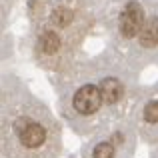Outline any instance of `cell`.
<instances>
[{"instance_id":"obj_1","label":"cell","mask_w":158,"mask_h":158,"mask_svg":"<svg viewBox=\"0 0 158 158\" xmlns=\"http://www.w3.org/2000/svg\"><path fill=\"white\" fill-rule=\"evenodd\" d=\"M12 130H14V138L20 144L24 152H36L42 150L44 144L48 142L50 134H48V124L42 120L34 118L30 114H22L20 118H14L12 122Z\"/></svg>"},{"instance_id":"obj_2","label":"cell","mask_w":158,"mask_h":158,"mask_svg":"<svg viewBox=\"0 0 158 158\" xmlns=\"http://www.w3.org/2000/svg\"><path fill=\"white\" fill-rule=\"evenodd\" d=\"M146 18H148V14L144 12V8L140 6L138 2H128L118 14L116 30H118V34L122 36V38H126V40L138 38L140 32H142V28H144Z\"/></svg>"},{"instance_id":"obj_3","label":"cell","mask_w":158,"mask_h":158,"mask_svg":"<svg viewBox=\"0 0 158 158\" xmlns=\"http://www.w3.org/2000/svg\"><path fill=\"white\" fill-rule=\"evenodd\" d=\"M104 98H102L100 86L86 82V84L78 86V90L72 94V108L76 114L80 116H94L100 112Z\"/></svg>"},{"instance_id":"obj_4","label":"cell","mask_w":158,"mask_h":158,"mask_svg":"<svg viewBox=\"0 0 158 158\" xmlns=\"http://www.w3.org/2000/svg\"><path fill=\"white\" fill-rule=\"evenodd\" d=\"M100 92L102 98H104V104H116V102L122 100L124 96V88L120 84V80H116L114 76H106L100 80Z\"/></svg>"},{"instance_id":"obj_5","label":"cell","mask_w":158,"mask_h":158,"mask_svg":"<svg viewBox=\"0 0 158 158\" xmlns=\"http://www.w3.org/2000/svg\"><path fill=\"white\" fill-rule=\"evenodd\" d=\"M92 158H116V148L112 142L102 140V142L94 144L92 148Z\"/></svg>"},{"instance_id":"obj_6","label":"cell","mask_w":158,"mask_h":158,"mask_svg":"<svg viewBox=\"0 0 158 158\" xmlns=\"http://www.w3.org/2000/svg\"><path fill=\"white\" fill-rule=\"evenodd\" d=\"M142 116H144V122L150 124V126L158 124V98H154V100H148V102H146Z\"/></svg>"}]
</instances>
